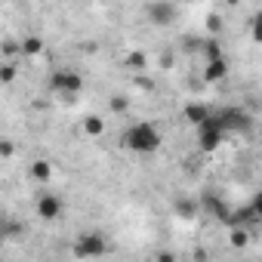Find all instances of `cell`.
<instances>
[{
  "label": "cell",
  "mask_w": 262,
  "mask_h": 262,
  "mask_svg": "<svg viewBox=\"0 0 262 262\" xmlns=\"http://www.w3.org/2000/svg\"><path fill=\"white\" fill-rule=\"evenodd\" d=\"M123 145L133 155H155L161 148V129L148 120H139L123 133Z\"/></svg>",
  "instance_id": "1"
},
{
  "label": "cell",
  "mask_w": 262,
  "mask_h": 262,
  "mask_svg": "<svg viewBox=\"0 0 262 262\" xmlns=\"http://www.w3.org/2000/svg\"><path fill=\"white\" fill-rule=\"evenodd\" d=\"M182 40H185V43H182L185 50H191V53H198V43H201V37H182Z\"/></svg>",
  "instance_id": "23"
},
{
  "label": "cell",
  "mask_w": 262,
  "mask_h": 262,
  "mask_svg": "<svg viewBox=\"0 0 262 262\" xmlns=\"http://www.w3.org/2000/svg\"><path fill=\"white\" fill-rule=\"evenodd\" d=\"M108 108H111L114 114H123V111L129 108V99H126V96H111V99H108Z\"/></svg>",
  "instance_id": "20"
},
{
  "label": "cell",
  "mask_w": 262,
  "mask_h": 262,
  "mask_svg": "<svg viewBox=\"0 0 262 262\" xmlns=\"http://www.w3.org/2000/svg\"><path fill=\"white\" fill-rule=\"evenodd\" d=\"M62 198L59 194H50V191H43L40 198H37V213H40V219H47V222H53V219H59L62 216Z\"/></svg>",
  "instance_id": "7"
},
{
  "label": "cell",
  "mask_w": 262,
  "mask_h": 262,
  "mask_svg": "<svg viewBox=\"0 0 262 262\" xmlns=\"http://www.w3.org/2000/svg\"><path fill=\"white\" fill-rule=\"evenodd\" d=\"M201 213H213L219 222L228 216V207H225V201L222 198H216V194H204L201 198Z\"/></svg>",
  "instance_id": "10"
},
{
  "label": "cell",
  "mask_w": 262,
  "mask_h": 262,
  "mask_svg": "<svg viewBox=\"0 0 262 262\" xmlns=\"http://www.w3.org/2000/svg\"><path fill=\"white\" fill-rule=\"evenodd\" d=\"M19 50H22V56L34 59V56H40V53H43V40H40V37H34V34H28V37H22V40H19Z\"/></svg>",
  "instance_id": "11"
},
{
  "label": "cell",
  "mask_w": 262,
  "mask_h": 262,
  "mask_svg": "<svg viewBox=\"0 0 262 262\" xmlns=\"http://www.w3.org/2000/svg\"><path fill=\"white\" fill-rule=\"evenodd\" d=\"M173 213H176V216H182V219H198V216H201V201H198V198H185V194H182V198H176V201H173Z\"/></svg>",
  "instance_id": "9"
},
{
  "label": "cell",
  "mask_w": 262,
  "mask_h": 262,
  "mask_svg": "<svg viewBox=\"0 0 262 262\" xmlns=\"http://www.w3.org/2000/svg\"><path fill=\"white\" fill-rule=\"evenodd\" d=\"M198 53H204V59H219L222 56V47H219L216 37H207V40L198 43Z\"/></svg>",
  "instance_id": "16"
},
{
  "label": "cell",
  "mask_w": 262,
  "mask_h": 262,
  "mask_svg": "<svg viewBox=\"0 0 262 262\" xmlns=\"http://www.w3.org/2000/svg\"><path fill=\"white\" fill-rule=\"evenodd\" d=\"M136 86H142V90H151V80H148V77H136Z\"/></svg>",
  "instance_id": "25"
},
{
  "label": "cell",
  "mask_w": 262,
  "mask_h": 262,
  "mask_svg": "<svg viewBox=\"0 0 262 262\" xmlns=\"http://www.w3.org/2000/svg\"><path fill=\"white\" fill-rule=\"evenodd\" d=\"M102 253H108V244H105V237H102L99 231H83V234L77 237V244H74V256H77V259L102 256Z\"/></svg>",
  "instance_id": "6"
},
{
  "label": "cell",
  "mask_w": 262,
  "mask_h": 262,
  "mask_svg": "<svg viewBox=\"0 0 262 262\" xmlns=\"http://www.w3.org/2000/svg\"><path fill=\"white\" fill-rule=\"evenodd\" d=\"M145 16H148V22H151V25L164 28V25H173V22H176L179 10H176L173 0H151V4L145 7Z\"/></svg>",
  "instance_id": "5"
},
{
  "label": "cell",
  "mask_w": 262,
  "mask_h": 262,
  "mask_svg": "<svg viewBox=\"0 0 262 262\" xmlns=\"http://www.w3.org/2000/svg\"><path fill=\"white\" fill-rule=\"evenodd\" d=\"M83 133H86V136H102V133H105V120H102L99 114H86V117H83Z\"/></svg>",
  "instance_id": "13"
},
{
  "label": "cell",
  "mask_w": 262,
  "mask_h": 262,
  "mask_svg": "<svg viewBox=\"0 0 262 262\" xmlns=\"http://www.w3.org/2000/svg\"><path fill=\"white\" fill-rule=\"evenodd\" d=\"M19 77V65H16V59H7L4 65H0V83H13Z\"/></svg>",
  "instance_id": "18"
},
{
  "label": "cell",
  "mask_w": 262,
  "mask_h": 262,
  "mask_svg": "<svg viewBox=\"0 0 262 262\" xmlns=\"http://www.w3.org/2000/svg\"><path fill=\"white\" fill-rule=\"evenodd\" d=\"M228 74V62L219 56V59H207V65H204V83H219L222 77Z\"/></svg>",
  "instance_id": "8"
},
{
  "label": "cell",
  "mask_w": 262,
  "mask_h": 262,
  "mask_svg": "<svg viewBox=\"0 0 262 262\" xmlns=\"http://www.w3.org/2000/svg\"><path fill=\"white\" fill-rule=\"evenodd\" d=\"M188 4H191V0H188Z\"/></svg>",
  "instance_id": "26"
},
{
  "label": "cell",
  "mask_w": 262,
  "mask_h": 262,
  "mask_svg": "<svg viewBox=\"0 0 262 262\" xmlns=\"http://www.w3.org/2000/svg\"><path fill=\"white\" fill-rule=\"evenodd\" d=\"M0 158H16V142L0 136Z\"/></svg>",
  "instance_id": "21"
},
{
  "label": "cell",
  "mask_w": 262,
  "mask_h": 262,
  "mask_svg": "<svg viewBox=\"0 0 262 262\" xmlns=\"http://www.w3.org/2000/svg\"><path fill=\"white\" fill-rule=\"evenodd\" d=\"M207 31L216 37V34L222 31V19H219V16H207Z\"/></svg>",
  "instance_id": "22"
},
{
  "label": "cell",
  "mask_w": 262,
  "mask_h": 262,
  "mask_svg": "<svg viewBox=\"0 0 262 262\" xmlns=\"http://www.w3.org/2000/svg\"><path fill=\"white\" fill-rule=\"evenodd\" d=\"M161 65H164V68H173V53H164V56H161Z\"/></svg>",
  "instance_id": "24"
},
{
  "label": "cell",
  "mask_w": 262,
  "mask_h": 262,
  "mask_svg": "<svg viewBox=\"0 0 262 262\" xmlns=\"http://www.w3.org/2000/svg\"><path fill=\"white\" fill-rule=\"evenodd\" d=\"M123 65H126L129 71H145V68H148V56H145L142 50H133V53L123 59Z\"/></svg>",
  "instance_id": "14"
},
{
  "label": "cell",
  "mask_w": 262,
  "mask_h": 262,
  "mask_svg": "<svg viewBox=\"0 0 262 262\" xmlns=\"http://www.w3.org/2000/svg\"><path fill=\"white\" fill-rule=\"evenodd\" d=\"M0 53H4L7 59H19V56H22L19 40H16V37H4V40H0Z\"/></svg>",
  "instance_id": "19"
},
{
  "label": "cell",
  "mask_w": 262,
  "mask_h": 262,
  "mask_svg": "<svg viewBox=\"0 0 262 262\" xmlns=\"http://www.w3.org/2000/svg\"><path fill=\"white\" fill-rule=\"evenodd\" d=\"M50 90L53 93H68V96H77L80 90H83V77L74 71V68H59V71H53V77H50Z\"/></svg>",
  "instance_id": "4"
},
{
  "label": "cell",
  "mask_w": 262,
  "mask_h": 262,
  "mask_svg": "<svg viewBox=\"0 0 262 262\" xmlns=\"http://www.w3.org/2000/svg\"><path fill=\"white\" fill-rule=\"evenodd\" d=\"M25 228H22V222H16V219H0V241H7V237H19Z\"/></svg>",
  "instance_id": "15"
},
{
  "label": "cell",
  "mask_w": 262,
  "mask_h": 262,
  "mask_svg": "<svg viewBox=\"0 0 262 262\" xmlns=\"http://www.w3.org/2000/svg\"><path fill=\"white\" fill-rule=\"evenodd\" d=\"M222 126L216 123V117H213V111L198 123V148L204 151V155H213L219 145H222Z\"/></svg>",
  "instance_id": "3"
},
{
  "label": "cell",
  "mask_w": 262,
  "mask_h": 262,
  "mask_svg": "<svg viewBox=\"0 0 262 262\" xmlns=\"http://www.w3.org/2000/svg\"><path fill=\"white\" fill-rule=\"evenodd\" d=\"M213 117L222 126V133H250L253 129V117L244 114L241 108H219V111H213Z\"/></svg>",
  "instance_id": "2"
},
{
  "label": "cell",
  "mask_w": 262,
  "mask_h": 262,
  "mask_svg": "<svg viewBox=\"0 0 262 262\" xmlns=\"http://www.w3.org/2000/svg\"><path fill=\"white\" fill-rule=\"evenodd\" d=\"M182 114H185V120H188V123H194V126H198V123L210 114V108H207L204 102H191V105H185V111H182Z\"/></svg>",
  "instance_id": "12"
},
{
  "label": "cell",
  "mask_w": 262,
  "mask_h": 262,
  "mask_svg": "<svg viewBox=\"0 0 262 262\" xmlns=\"http://www.w3.org/2000/svg\"><path fill=\"white\" fill-rule=\"evenodd\" d=\"M31 176H34L37 182H47V179L53 176V164H50V161H34V164H31Z\"/></svg>",
  "instance_id": "17"
}]
</instances>
